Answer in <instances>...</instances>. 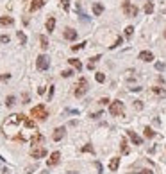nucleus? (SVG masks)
<instances>
[{
	"instance_id": "nucleus-35",
	"label": "nucleus",
	"mask_w": 166,
	"mask_h": 174,
	"mask_svg": "<svg viewBox=\"0 0 166 174\" xmlns=\"http://www.w3.org/2000/svg\"><path fill=\"white\" fill-rule=\"evenodd\" d=\"M82 151H84V153H93V147H91V145H84V147H82Z\"/></svg>"
},
{
	"instance_id": "nucleus-33",
	"label": "nucleus",
	"mask_w": 166,
	"mask_h": 174,
	"mask_svg": "<svg viewBox=\"0 0 166 174\" xmlns=\"http://www.w3.org/2000/svg\"><path fill=\"white\" fill-rule=\"evenodd\" d=\"M84 47H86V41H84V43H80V45H73V47H72V50L77 52V50H80V49H84Z\"/></svg>"
},
{
	"instance_id": "nucleus-37",
	"label": "nucleus",
	"mask_w": 166,
	"mask_h": 174,
	"mask_svg": "<svg viewBox=\"0 0 166 174\" xmlns=\"http://www.w3.org/2000/svg\"><path fill=\"white\" fill-rule=\"evenodd\" d=\"M95 165H96V171H98V172H102V165H100V163H98V162H96V163H95Z\"/></svg>"
},
{
	"instance_id": "nucleus-40",
	"label": "nucleus",
	"mask_w": 166,
	"mask_h": 174,
	"mask_svg": "<svg viewBox=\"0 0 166 174\" xmlns=\"http://www.w3.org/2000/svg\"><path fill=\"white\" fill-rule=\"evenodd\" d=\"M0 162H5V160H4V158H2V156H0Z\"/></svg>"
},
{
	"instance_id": "nucleus-32",
	"label": "nucleus",
	"mask_w": 166,
	"mask_h": 174,
	"mask_svg": "<svg viewBox=\"0 0 166 174\" xmlns=\"http://www.w3.org/2000/svg\"><path fill=\"white\" fill-rule=\"evenodd\" d=\"M155 68H157L159 72H163V70H164L166 67H164V63H161V61H157V63H155Z\"/></svg>"
},
{
	"instance_id": "nucleus-4",
	"label": "nucleus",
	"mask_w": 166,
	"mask_h": 174,
	"mask_svg": "<svg viewBox=\"0 0 166 174\" xmlns=\"http://www.w3.org/2000/svg\"><path fill=\"white\" fill-rule=\"evenodd\" d=\"M123 102L122 101H112L109 104V113L112 117H118V115H123Z\"/></svg>"
},
{
	"instance_id": "nucleus-19",
	"label": "nucleus",
	"mask_w": 166,
	"mask_h": 174,
	"mask_svg": "<svg viewBox=\"0 0 166 174\" xmlns=\"http://www.w3.org/2000/svg\"><path fill=\"white\" fill-rule=\"evenodd\" d=\"M39 43H41V49H43V50H47V49H48V38H47L45 34H41V36H39Z\"/></svg>"
},
{
	"instance_id": "nucleus-15",
	"label": "nucleus",
	"mask_w": 166,
	"mask_h": 174,
	"mask_svg": "<svg viewBox=\"0 0 166 174\" xmlns=\"http://www.w3.org/2000/svg\"><path fill=\"white\" fill-rule=\"evenodd\" d=\"M93 13H95V16H100V15L104 13V5H102L100 2H95V4H93Z\"/></svg>"
},
{
	"instance_id": "nucleus-16",
	"label": "nucleus",
	"mask_w": 166,
	"mask_h": 174,
	"mask_svg": "<svg viewBox=\"0 0 166 174\" xmlns=\"http://www.w3.org/2000/svg\"><path fill=\"white\" fill-rule=\"evenodd\" d=\"M68 63H70V65H72V67H73V68H77V70H79V72H80V70H82V63H80V61H79V59L72 58V59H68Z\"/></svg>"
},
{
	"instance_id": "nucleus-3",
	"label": "nucleus",
	"mask_w": 166,
	"mask_h": 174,
	"mask_svg": "<svg viewBox=\"0 0 166 174\" xmlns=\"http://www.w3.org/2000/svg\"><path fill=\"white\" fill-rule=\"evenodd\" d=\"M88 86H90V84H88V79L80 77L79 79V83H77V88H75V97H84L86 95V92L90 90Z\"/></svg>"
},
{
	"instance_id": "nucleus-21",
	"label": "nucleus",
	"mask_w": 166,
	"mask_h": 174,
	"mask_svg": "<svg viewBox=\"0 0 166 174\" xmlns=\"http://www.w3.org/2000/svg\"><path fill=\"white\" fill-rule=\"evenodd\" d=\"M152 94H155V95L163 97V95L166 94V90H164V88H159V86H154V88H152Z\"/></svg>"
},
{
	"instance_id": "nucleus-24",
	"label": "nucleus",
	"mask_w": 166,
	"mask_h": 174,
	"mask_svg": "<svg viewBox=\"0 0 166 174\" xmlns=\"http://www.w3.org/2000/svg\"><path fill=\"white\" fill-rule=\"evenodd\" d=\"M145 13H147V15H152V13H154V4H152V2H147V4H145Z\"/></svg>"
},
{
	"instance_id": "nucleus-6",
	"label": "nucleus",
	"mask_w": 166,
	"mask_h": 174,
	"mask_svg": "<svg viewBox=\"0 0 166 174\" xmlns=\"http://www.w3.org/2000/svg\"><path fill=\"white\" fill-rule=\"evenodd\" d=\"M36 67H37V70H48V67H50V59L47 58L45 54L37 56V59H36Z\"/></svg>"
},
{
	"instance_id": "nucleus-1",
	"label": "nucleus",
	"mask_w": 166,
	"mask_h": 174,
	"mask_svg": "<svg viewBox=\"0 0 166 174\" xmlns=\"http://www.w3.org/2000/svg\"><path fill=\"white\" fill-rule=\"evenodd\" d=\"M25 120V115H21V113H15V115H9V118H5V122H4V131H7L9 128H15V126H18Z\"/></svg>"
},
{
	"instance_id": "nucleus-25",
	"label": "nucleus",
	"mask_w": 166,
	"mask_h": 174,
	"mask_svg": "<svg viewBox=\"0 0 166 174\" xmlns=\"http://www.w3.org/2000/svg\"><path fill=\"white\" fill-rule=\"evenodd\" d=\"M16 36H18V39H20V43H21V45H25V43H27V36H25L21 31H18V32H16Z\"/></svg>"
},
{
	"instance_id": "nucleus-42",
	"label": "nucleus",
	"mask_w": 166,
	"mask_h": 174,
	"mask_svg": "<svg viewBox=\"0 0 166 174\" xmlns=\"http://www.w3.org/2000/svg\"><path fill=\"white\" fill-rule=\"evenodd\" d=\"M164 36H166V32H164Z\"/></svg>"
},
{
	"instance_id": "nucleus-13",
	"label": "nucleus",
	"mask_w": 166,
	"mask_h": 174,
	"mask_svg": "<svg viewBox=\"0 0 166 174\" xmlns=\"http://www.w3.org/2000/svg\"><path fill=\"white\" fill-rule=\"evenodd\" d=\"M127 135H129V138L132 140V144H136V145H141V144H143V138L138 136L134 131H127Z\"/></svg>"
},
{
	"instance_id": "nucleus-7",
	"label": "nucleus",
	"mask_w": 166,
	"mask_h": 174,
	"mask_svg": "<svg viewBox=\"0 0 166 174\" xmlns=\"http://www.w3.org/2000/svg\"><path fill=\"white\" fill-rule=\"evenodd\" d=\"M31 156H32L34 160L45 158V156H47V149H45V147H41V145H39V147H37V145H34V147L31 149Z\"/></svg>"
},
{
	"instance_id": "nucleus-26",
	"label": "nucleus",
	"mask_w": 166,
	"mask_h": 174,
	"mask_svg": "<svg viewBox=\"0 0 166 174\" xmlns=\"http://www.w3.org/2000/svg\"><path fill=\"white\" fill-rule=\"evenodd\" d=\"M23 122H25V126H27V128H31V129H32V128H36V122H34L32 118H25Z\"/></svg>"
},
{
	"instance_id": "nucleus-34",
	"label": "nucleus",
	"mask_w": 166,
	"mask_h": 174,
	"mask_svg": "<svg viewBox=\"0 0 166 174\" xmlns=\"http://www.w3.org/2000/svg\"><path fill=\"white\" fill-rule=\"evenodd\" d=\"M0 43H9V36L7 34H2L0 36Z\"/></svg>"
},
{
	"instance_id": "nucleus-36",
	"label": "nucleus",
	"mask_w": 166,
	"mask_h": 174,
	"mask_svg": "<svg viewBox=\"0 0 166 174\" xmlns=\"http://www.w3.org/2000/svg\"><path fill=\"white\" fill-rule=\"evenodd\" d=\"M139 174H154L150 169H143V171H139Z\"/></svg>"
},
{
	"instance_id": "nucleus-11",
	"label": "nucleus",
	"mask_w": 166,
	"mask_h": 174,
	"mask_svg": "<svg viewBox=\"0 0 166 174\" xmlns=\"http://www.w3.org/2000/svg\"><path fill=\"white\" fill-rule=\"evenodd\" d=\"M64 39H68V41H73V39H77V31L75 29H64Z\"/></svg>"
},
{
	"instance_id": "nucleus-22",
	"label": "nucleus",
	"mask_w": 166,
	"mask_h": 174,
	"mask_svg": "<svg viewBox=\"0 0 166 174\" xmlns=\"http://www.w3.org/2000/svg\"><path fill=\"white\" fill-rule=\"evenodd\" d=\"M41 140H43V135H39V133H36V135H34L32 138H31V144H32V145H37V144H39Z\"/></svg>"
},
{
	"instance_id": "nucleus-9",
	"label": "nucleus",
	"mask_w": 166,
	"mask_h": 174,
	"mask_svg": "<svg viewBox=\"0 0 166 174\" xmlns=\"http://www.w3.org/2000/svg\"><path fill=\"white\" fill-rule=\"evenodd\" d=\"M64 135H66V128H55V131H54V135H52V138H54L55 142H59V140H63L64 138Z\"/></svg>"
},
{
	"instance_id": "nucleus-29",
	"label": "nucleus",
	"mask_w": 166,
	"mask_h": 174,
	"mask_svg": "<svg viewBox=\"0 0 166 174\" xmlns=\"http://www.w3.org/2000/svg\"><path fill=\"white\" fill-rule=\"evenodd\" d=\"M132 34H134V27H132V25H129V27L125 29V36H127V38H130Z\"/></svg>"
},
{
	"instance_id": "nucleus-2",
	"label": "nucleus",
	"mask_w": 166,
	"mask_h": 174,
	"mask_svg": "<svg viewBox=\"0 0 166 174\" xmlns=\"http://www.w3.org/2000/svg\"><path fill=\"white\" fill-rule=\"evenodd\" d=\"M31 115L37 118V120H47V117H48V111H47V106L45 104H37L34 106L32 110H31Z\"/></svg>"
},
{
	"instance_id": "nucleus-27",
	"label": "nucleus",
	"mask_w": 166,
	"mask_h": 174,
	"mask_svg": "<svg viewBox=\"0 0 166 174\" xmlns=\"http://www.w3.org/2000/svg\"><path fill=\"white\" fill-rule=\"evenodd\" d=\"M95 79H96L98 83H104V81H106V76H104L102 72H96V74H95Z\"/></svg>"
},
{
	"instance_id": "nucleus-38",
	"label": "nucleus",
	"mask_w": 166,
	"mask_h": 174,
	"mask_svg": "<svg viewBox=\"0 0 166 174\" xmlns=\"http://www.w3.org/2000/svg\"><path fill=\"white\" fill-rule=\"evenodd\" d=\"M52 95H54V86L50 88V92H48V99H52Z\"/></svg>"
},
{
	"instance_id": "nucleus-14",
	"label": "nucleus",
	"mask_w": 166,
	"mask_h": 174,
	"mask_svg": "<svg viewBox=\"0 0 166 174\" xmlns=\"http://www.w3.org/2000/svg\"><path fill=\"white\" fill-rule=\"evenodd\" d=\"M15 23V18L13 16H0V25L2 27H9V25H13Z\"/></svg>"
},
{
	"instance_id": "nucleus-12",
	"label": "nucleus",
	"mask_w": 166,
	"mask_h": 174,
	"mask_svg": "<svg viewBox=\"0 0 166 174\" xmlns=\"http://www.w3.org/2000/svg\"><path fill=\"white\" fill-rule=\"evenodd\" d=\"M43 5H45V0H32L31 5H29V9L34 13V11H37V9H41Z\"/></svg>"
},
{
	"instance_id": "nucleus-30",
	"label": "nucleus",
	"mask_w": 166,
	"mask_h": 174,
	"mask_svg": "<svg viewBox=\"0 0 166 174\" xmlns=\"http://www.w3.org/2000/svg\"><path fill=\"white\" fill-rule=\"evenodd\" d=\"M61 76H63V77H72V76H73V70H63Z\"/></svg>"
},
{
	"instance_id": "nucleus-10",
	"label": "nucleus",
	"mask_w": 166,
	"mask_h": 174,
	"mask_svg": "<svg viewBox=\"0 0 166 174\" xmlns=\"http://www.w3.org/2000/svg\"><path fill=\"white\" fill-rule=\"evenodd\" d=\"M138 58L141 59V61H154V54H152V52H150V50H141V52H139V54H138Z\"/></svg>"
},
{
	"instance_id": "nucleus-8",
	"label": "nucleus",
	"mask_w": 166,
	"mask_h": 174,
	"mask_svg": "<svg viewBox=\"0 0 166 174\" xmlns=\"http://www.w3.org/2000/svg\"><path fill=\"white\" fill-rule=\"evenodd\" d=\"M59 160H61V153H59V151H54V153L50 155V158L47 160V165H48V167H54V165L59 163Z\"/></svg>"
},
{
	"instance_id": "nucleus-20",
	"label": "nucleus",
	"mask_w": 166,
	"mask_h": 174,
	"mask_svg": "<svg viewBox=\"0 0 166 174\" xmlns=\"http://www.w3.org/2000/svg\"><path fill=\"white\" fill-rule=\"evenodd\" d=\"M15 104H16V97L15 95H9L5 99V106H7V108H11V106H15Z\"/></svg>"
},
{
	"instance_id": "nucleus-5",
	"label": "nucleus",
	"mask_w": 166,
	"mask_h": 174,
	"mask_svg": "<svg viewBox=\"0 0 166 174\" xmlns=\"http://www.w3.org/2000/svg\"><path fill=\"white\" fill-rule=\"evenodd\" d=\"M122 7H123V13H125L127 16H138V5H134L132 2L125 0Z\"/></svg>"
},
{
	"instance_id": "nucleus-41",
	"label": "nucleus",
	"mask_w": 166,
	"mask_h": 174,
	"mask_svg": "<svg viewBox=\"0 0 166 174\" xmlns=\"http://www.w3.org/2000/svg\"><path fill=\"white\" fill-rule=\"evenodd\" d=\"M2 79H4V77H2V76H0V81H2Z\"/></svg>"
},
{
	"instance_id": "nucleus-17",
	"label": "nucleus",
	"mask_w": 166,
	"mask_h": 174,
	"mask_svg": "<svg viewBox=\"0 0 166 174\" xmlns=\"http://www.w3.org/2000/svg\"><path fill=\"white\" fill-rule=\"evenodd\" d=\"M54 29H55V18H54V16H50V18L47 20V31H48V32H52Z\"/></svg>"
},
{
	"instance_id": "nucleus-18",
	"label": "nucleus",
	"mask_w": 166,
	"mask_h": 174,
	"mask_svg": "<svg viewBox=\"0 0 166 174\" xmlns=\"http://www.w3.org/2000/svg\"><path fill=\"white\" fill-rule=\"evenodd\" d=\"M118 165H120V158H118V156H116V158H111V162H109V169L111 171H116Z\"/></svg>"
},
{
	"instance_id": "nucleus-28",
	"label": "nucleus",
	"mask_w": 166,
	"mask_h": 174,
	"mask_svg": "<svg viewBox=\"0 0 166 174\" xmlns=\"http://www.w3.org/2000/svg\"><path fill=\"white\" fill-rule=\"evenodd\" d=\"M61 7H63L64 11H68V9H70V0H61Z\"/></svg>"
},
{
	"instance_id": "nucleus-31",
	"label": "nucleus",
	"mask_w": 166,
	"mask_h": 174,
	"mask_svg": "<svg viewBox=\"0 0 166 174\" xmlns=\"http://www.w3.org/2000/svg\"><path fill=\"white\" fill-rule=\"evenodd\" d=\"M134 110H143V102L141 101H134Z\"/></svg>"
},
{
	"instance_id": "nucleus-39",
	"label": "nucleus",
	"mask_w": 166,
	"mask_h": 174,
	"mask_svg": "<svg viewBox=\"0 0 166 174\" xmlns=\"http://www.w3.org/2000/svg\"><path fill=\"white\" fill-rule=\"evenodd\" d=\"M27 102H29V95L25 94V95H23V104H27Z\"/></svg>"
},
{
	"instance_id": "nucleus-23",
	"label": "nucleus",
	"mask_w": 166,
	"mask_h": 174,
	"mask_svg": "<svg viewBox=\"0 0 166 174\" xmlns=\"http://www.w3.org/2000/svg\"><path fill=\"white\" fill-rule=\"evenodd\" d=\"M145 136H147V138H154V136H155V131H154L150 126H147V128H145Z\"/></svg>"
}]
</instances>
